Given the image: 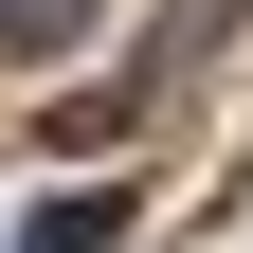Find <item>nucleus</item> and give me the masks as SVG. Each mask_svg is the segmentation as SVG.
Returning <instances> with one entry per match:
<instances>
[{"label":"nucleus","instance_id":"1","mask_svg":"<svg viewBox=\"0 0 253 253\" xmlns=\"http://www.w3.org/2000/svg\"><path fill=\"white\" fill-rule=\"evenodd\" d=\"M126 217H145V199H126V181H90V199H54V217H37V235H18V253H109V235H126Z\"/></svg>","mask_w":253,"mask_h":253},{"label":"nucleus","instance_id":"2","mask_svg":"<svg viewBox=\"0 0 253 253\" xmlns=\"http://www.w3.org/2000/svg\"><path fill=\"white\" fill-rule=\"evenodd\" d=\"M73 18H90V0H0V54H18V73H37V54L73 37Z\"/></svg>","mask_w":253,"mask_h":253}]
</instances>
